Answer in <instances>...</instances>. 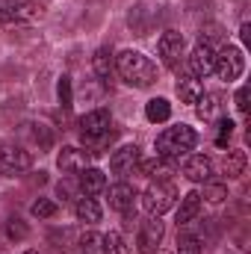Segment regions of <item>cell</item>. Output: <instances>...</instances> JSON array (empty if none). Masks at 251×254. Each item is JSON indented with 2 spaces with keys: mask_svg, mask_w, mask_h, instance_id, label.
Listing matches in <instances>:
<instances>
[{
  "mask_svg": "<svg viewBox=\"0 0 251 254\" xmlns=\"http://www.w3.org/2000/svg\"><path fill=\"white\" fill-rule=\"evenodd\" d=\"M77 125H80V139H83V145L89 148V157L107 151V145H113V139H116L113 116H110V110H104V107L86 113Z\"/></svg>",
  "mask_w": 251,
  "mask_h": 254,
  "instance_id": "6da1fadb",
  "label": "cell"
},
{
  "mask_svg": "<svg viewBox=\"0 0 251 254\" xmlns=\"http://www.w3.org/2000/svg\"><path fill=\"white\" fill-rule=\"evenodd\" d=\"M116 71H119V77L125 80L127 86H133V89H151L160 80L157 65L151 63L142 51H133V48H127V51H122L116 57Z\"/></svg>",
  "mask_w": 251,
  "mask_h": 254,
  "instance_id": "7a4b0ae2",
  "label": "cell"
},
{
  "mask_svg": "<svg viewBox=\"0 0 251 254\" xmlns=\"http://www.w3.org/2000/svg\"><path fill=\"white\" fill-rule=\"evenodd\" d=\"M154 145H157V157H163L169 163H181L189 151L198 145V133L189 125H175V127H166L157 136Z\"/></svg>",
  "mask_w": 251,
  "mask_h": 254,
  "instance_id": "3957f363",
  "label": "cell"
},
{
  "mask_svg": "<svg viewBox=\"0 0 251 254\" xmlns=\"http://www.w3.org/2000/svg\"><path fill=\"white\" fill-rule=\"evenodd\" d=\"M48 15V6L39 0H0V30L30 27Z\"/></svg>",
  "mask_w": 251,
  "mask_h": 254,
  "instance_id": "277c9868",
  "label": "cell"
},
{
  "mask_svg": "<svg viewBox=\"0 0 251 254\" xmlns=\"http://www.w3.org/2000/svg\"><path fill=\"white\" fill-rule=\"evenodd\" d=\"M178 198H181V192L172 181H154L142 192V207L148 210V216H163V213H169L175 207Z\"/></svg>",
  "mask_w": 251,
  "mask_h": 254,
  "instance_id": "5b68a950",
  "label": "cell"
},
{
  "mask_svg": "<svg viewBox=\"0 0 251 254\" xmlns=\"http://www.w3.org/2000/svg\"><path fill=\"white\" fill-rule=\"evenodd\" d=\"M30 169H33V154L24 145H18V142L0 139V175L18 178V175H24Z\"/></svg>",
  "mask_w": 251,
  "mask_h": 254,
  "instance_id": "8992f818",
  "label": "cell"
},
{
  "mask_svg": "<svg viewBox=\"0 0 251 254\" xmlns=\"http://www.w3.org/2000/svg\"><path fill=\"white\" fill-rule=\"evenodd\" d=\"M243 71H246V54H243V48H237V45H222V48L216 51L213 74H216L219 80L234 83V80L243 77Z\"/></svg>",
  "mask_w": 251,
  "mask_h": 254,
  "instance_id": "52a82bcc",
  "label": "cell"
},
{
  "mask_svg": "<svg viewBox=\"0 0 251 254\" xmlns=\"http://www.w3.org/2000/svg\"><path fill=\"white\" fill-rule=\"evenodd\" d=\"M163 237H166V225L160 222V216L142 219L139 222V231H136V252L139 254H157Z\"/></svg>",
  "mask_w": 251,
  "mask_h": 254,
  "instance_id": "ba28073f",
  "label": "cell"
},
{
  "mask_svg": "<svg viewBox=\"0 0 251 254\" xmlns=\"http://www.w3.org/2000/svg\"><path fill=\"white\" fill-rule=\"evenodd\" d=\"M184 51H187L184 33H178V30H163V36L157 39V54H160V60H163V65H166L169 71H175V68L181 65Z\"/></svg>",
  "mask_w": 251,
  "mask_h": 254,
  "instance_id": "9c48e42d",
  "label": "cell"
},
{
  "mask_svg": "<svg viewBox=\"0 0 251 254\" xmlns=\"http://www.w3.org/2000/svg\"><path fill=\"white\" fill-rule=\"evenodd\" d=\"M139 160H142L139 145H122V148H116L113 157H110V172H113L119 181H127L130 175H136Z\"/></svg>",
  "mask_w": 251,
  "mask_h": 254,
  "instance_id": "30bf717a",
  "label": "cell"
},
{
  "mask_svg": "<svg viewBox=\"0 0 251 254\" xmlns=\"http://www.w3.org/2000/svg\"><path fill=\"white\" fill-rule=\"evenodd\" d=\"M213 172H216V166L207 154H187V160H184V178L187 181L207 184V181H213Z\"/></svg>",
  "mask_w": 251,
  "mask_h": 254,
  "instance_id": "8fae6325",
  "label": "cell"
},
{
  "mask_svg": "<svg viewBox=\"0 0 251 254\" xmlns=\"http://www.w3.org/2000/svg\"><path fill=\"white\" fill-rule=\"evenodd\" d=\"M107 204H110V210H116V213H130V210H136V190L127 184V181H119V184H113V187H107Z\"/></svg>",
  "mask_w": 251,
  "mask_h": 254,
  "instance_id": "7c38bea8",
  "label": "cell"
},
{
  "mask_svg": "<svg viewBox=\"0 0 251 254\" xmlns=\"http://www.w3.org/2000/svg\"><path fill=\"white\" fill-rule=\"evenodd\" d=\"M18 133H21L24 139H30V142L39 148V154H45V151L54 148V130L48 125H42V122H24V125L18 127Z\"/></svg>",
  "mask_w": 251,
  "mask_h": 254,
  "instance_id": "4fadbf2b",
  "label": "cell"
},
{
  "mask_svg": "<svg viewBox=\"0 0 251 254\" xmlns=\"http://www.w3.org/2000/svg\"><path fill=\"white\" fill-rule=\"evenodd\" d=\"M57 166H60V172H63V175L74 178V175H80L83 169H89V154H86V151H80V148H74V145H68V148L60 151Z\"/></svg>",
  "mask_w": 251,
  "mask_h": 254,
  "instance_id": "5bb4252c",
  "label": "cell"
},
{
  "mask_svg": "<svg viewBox=\"0 0 251 254\" xmlns=\"http://www.w3.org/2000/svg\"><path fill=\"white\" fill-rule=\"evenodd\" d=\"M187 63H189V74H192V77H198V80H204V77H210V74H213L216 51H210L207 45H195V51L187 57Z\"/></svg>",
  "mask_w": 251,
  "mask_h": 254,
  "instance_id": "9a60e30c",
  "label": "cell"
},
{
  "mask_svg": "<svg viewBox=\"0 0 251 254\" xmlns=\"http://www.w3.org/2000/svg\"><path fill=\"white\" fill-rule=\"evenodd\" d=\"M77 187H80V195L95 198V195H101V192L107 190V175L101 169H83L77 175Z\"/></svg>",
  "mask_w": 251,
  "mask_h": 254,
  "instance_id": "2e32d148",
  "label": "cell"
},
{
  "mask_svg": "<svg viewBox=\"0 0 251 254\" xmlns=\"http://www.w3.org/2000/svg\"><path fill=\"white\" fill-rule=\"evenodd\" d=\"M92 71H95V77L101 80V83H110L113 80V71H116V54H113V48H98L95 51V57H92Z\"/></svg>",
  "mask_w": 251,
  "mask_h": 254,
  "instance_id": "e0dca14e",
  "label": "cell"
},
{
  "mask_svg": "<svg viewBox=\"0 0 251 254\" xmlns=\"http://www.w3.org/2000/svg\"><path fill=\"white\" fill-rule=\"evenodd\" d=\"M198 213H201V192L192 190L181 198V207H178V228L192 225V222L198 219Z\"/></svg>",
  "mask_w": 251,
  "mask_h": 254,
  "instance_id": "ac0fdd59",
  "label": "cell"
},
{
  "mask_svg": "<svg viewBox=\"0 0 251 254\" xmlns=\"http://www.w3.org/2000/svg\"><path fill=\"white\" fill-rule=\"evenodd\" d=\"M175 92H178V98H181L184 104H198V98L204 95V86H201L198 77H192V74H181Z\"/></svg>",
  "mask_w": 251,
  "mask_h": 254,
  "instance_id": "d6986e66",
  "label": "cell"
},
{
  "mask_svg": "<svg viewBox=\"0 0 251 254\" xmlns=\"http://www.w3.org/2000/svg\"><path fill=\"white\" fill-rule=\"evenodd\" d=\"M195 110H198V119L216 122V119L222 116V95H219V92H204V95L198 98Z\"/></svg>",
  "mask_w": 251,
  "mask_h": 254,
  "instance_id": "ffe728a7",
  "label": "cell"
},
{
  "mask_svg": "<svg viewBox=\"0 0 251 254\" xmlns=\"http://www.w3.org/2000/svg\"><path fill=\"white\" fill-rule=\"evenodd\" d=\"M172 166L175 163H169V160H163V157H154V160H139V175H145V178H151V181H169V175H172Z\"/></svg>",
  "mask_w": 251,
  "mask_h": 254,
  "instance_id": "44dd1931",
  "label": "cell"
},
{
  "mask_svg": "<svg viewBox=\"0 0 251 254\" xmlns=\"http://www.w3.org/2000/svg\"><path fill=\"white\" fill-rule=\"evenodd\" d=\"M74 213H77V219L86 222V225L101 222V207H98V201L89 198V195H77V198H74Z\"/></svg>",
  "mask_w": 251,
  "mask_h": 254,
  "instance_id": "7402d4cb",
  "label": "cell"
},
{
  "mask_svg": "<svg viewBox=\"0 0 251 254\" xmlns=\"http://www.w3.org/2000/svg\"><path fill=\"white\" fill-rule=\"evenodd\" d=\"M246 169H249V154H246V151H228V154H225L222 172H225L231 181L243 178V175H246Z\"/></svg>",
  "mask_w": 251,
  "mask_h": 254,
  "instance_id": "603a6c76",
  "label": "cell"
},
{
  "mask_svg": "<svg viewBox=\"0 0 251 254\" xmlns=\"http://www.w3.org/2000/svg\"><path fill=\"white\" fill-rule=\"evenodd\" d=\"M145 119H148L151 125L169 122V119H172V104H169L166 98H151V101L145 104Z\"/></svg>",
  "mask_w": 251,
  "mask_h": 254,
  "instance_id": "cb8c5ba5",
  "label": "cell"
},
{
  "mask_svg": "<svg viewBox=\"0 0 251 254\" xmlns=\"http://www.w3.org/2000/svg\"><path fill=\"white\" fill-rule=\"evenodd\" d=\"M175 254H204V240L184 225V231H178V249H175Z\"/></svg>",
  "mask_w": 251,
  "mask_h": 254,
  "instance_id": "d4e9b609",
  "label": "cell"
},
{
  "mask_svg": "<svg viewBox=\"0 0 251 254\" xmlns=\"http://www.w3.org/2000/svg\"><path fill=\"white\" fill-rule=\"evenodd\" d=\"M198 45H207L210 51H216V48L228 45V36H225V30L219 24H204L201 33H198Z\"/></svg>",
  "mask_w": 251,
  "mask_h": 254,
  "instance_id": "484cf974",
  "label": "cell"
},
{
  "mask_svg": "<svg viewBox=\"0 0 251 254\" xmlns=\"http://www.w3.org/2000/svg\"><path fill=\"white\" fill-rule=\"evenodd\" d=\"M77 249L83 254H107V249H104V234H98V231L80 234L77 237Z\"/></svg>",
  "mask_w": 251,
  "mask_h": 254,
  "instance_id": "4316f807",
  "label": "cell"
},
{
  "mask_svg": "<svg viewBox=\"0 0 251 254\" xmlns=\"http://www.w3.org/2000/svg\"><path fill=\"white\" fill-rule=\"evenodd\" d=\"M57 210H60V204H57V201H51V198H39V201H33L30 216H33V219H54V216H57Z\"/></svg>",
  "mask_w": 251,
  "mask_h": 254,
  "instance_id": "83f0119b",
  "label": "cell"
},
{
  "mask_svg": "<svg viewBox=\"0 0 251 254\" xmlns=\"http://www.w3.org/2000/svg\"><path fill=\"white\" fill-rule=\"evenodd\" d=\"M104 249H107V254H130V249H127L125 237L119 234V231H110V234H104Z\"/></svg>",
  "mask_w": 251,
  "mask_h": 254,
  "instance_id": "f1b7e54d",
  "label": "cell"
},
{
  "mask_svg": "<svg viewBox=\"0 0 251 254\" xmlns=\"http://www.w3.org/2000/svg\"><path fill=\"white\" fill-rule=\"evenodd\" d=\"M57 95H60L63 110L68 113V110L74 107V86H71V77H60V83H57Z\"/></svg>",
  "mask_w": 251,
  "mask_h": 254,
  "instance_id": "f546056e",
  "label": "cell"
},
{
  "mask_svg": "<svg viewBox=\"0 0 251 254\" xmlns=\"http://www.w3.org/2000/svg\"><path fill=\"white\" fill-rule=\"evenodd\" d=\"M27 234H30V228L24 225V219H18V216H12V219L6 222V237H9V240H15V243H21V240H27Z\"/></svg>",
  "mask_w": 251,
  "mask_h": 254,
  "instance_id": "4dcf8cb0",
  "label": "cell"
},
{
  "mask_svg": "<svg viewBox=\"0 0 251 254\" xmlns=\"http://www.w3.org/2000/svg\"><path fill=\"white\" fill-rule=\"evenodd\" d=\"M204 198H207L210 204H222V201L228 198V187H225V184H213V181H207V184H204Z\"/></svg>",
  "mask_w": 251,
  "mask_h": 254,
  "instance_id": "1f68e13d",
  "label": "cell"
},
{
  "mask_svg": "<svg viewBox=\"0 0 251 254\" xmlns=\"http://www.w3.org/2000/svg\"><path fill=\"white\" fill-rule=\"evenodd\" d=\"M231 133H234V122H231V119H219V136H216V145H219V148H228Z\"/></svg>",
  "mask_w": 251,
  "mask_h": 254,
  "instance_id": "d6a6232c",
  "label": "cell"
},
{
  "mask_svg": "<svg viewBox=\"0 0 251 254\" xmlns=\"http://www.w3.org/2000/svg\"><path fill=\"white\" fill-rule=\"evenodd\" d=\"M249 86H240V92H237V98H234V101H237V110H240V113H243V116H246V113H249Z\"/></svg>",
  "mask_w": 251,
  "mask_h": 254,
  "instance_id": "836d02e7",
  "label": "cell"
},
{
  "mask_svg": "<svg viewBox=\"0 0 251 254\" xmlns=\"http://www.w3.org/2000/svg\"><path fill=\"white\" fill-rule=\"evenodd\" d=\"M24 254H42V252H36V249H30V252H24Z\"/></svg>",
  "mask_w": 251,
  "mask_h": 254,
  "instance_id": "e575fe53",
  "label": "cell"
}]
</instances>
